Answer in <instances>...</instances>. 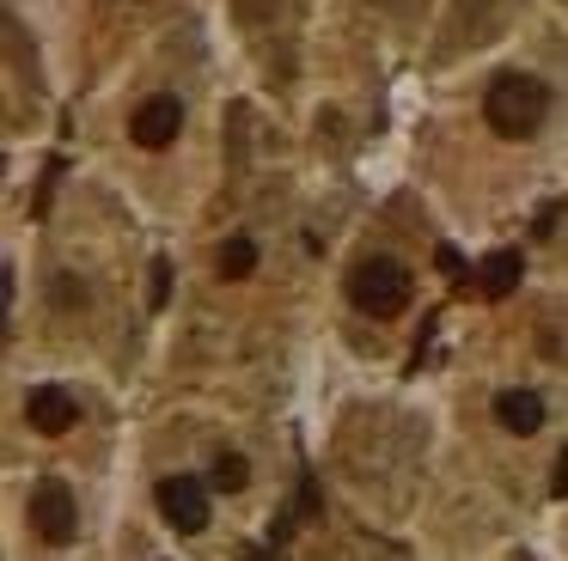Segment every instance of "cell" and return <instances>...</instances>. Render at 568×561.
Returning <instances> with one entry per match:
<instances>
[{"instance_id":"obj_1","label":"cell","mask_w":568,"mask_h":561,"mask_svg":"<svg viewBox=\"0 0 568 561\" xmlns=\"http://www.w3.org/2000/svg\"><path fill=\"white\" fill-rule=\"evenodd\" d=\"M544 110H550V92L538 80H526V73H501L489 85V98H483V116H489L495 134H531L544 122Z\"/></svg>"},{"instance_id":"obj_2","label":"cell","mask_w":568,"mask_h":561,"mask_svg":"<svg viewBox=\"0 0 568 561\" xmlns=\"http://www.w3.org/2000/svg\"><path fill=\"white\" fill-rule=\"evenodd\" d=\"M409 293H416V280H409V268L392 263V256H367V263H355V275H348V299L367 317H397L409 305Z\"/></svg>"},{"instance_id":"obj_3","label":"cell","mask_w":568,"mask_h":561,"mask_svg":"<svg viewBox=\"0 0 568 561\" xmlns=\"http://www.w3.org/2000/svg\"><path fill=\"white\" fill-rule=\"evenodd\" d=\"M31 531L43 537V543H74V524H80V512H74V494H68V482L62 476H43L38 488H31Z\"/></svg>"},{"instance_id":"obj_4","label":"cell","mask_w":568,"mask_h":561,"mask_svg":"<svg viewBox=\"0 0 568 561\" xmlns=\"http://www.w3.org/2000/svg\"><path fill=\"white\" fill-rule=\"evenodd\" d=\"M160 512H165V524L184 531V537L209 531V488H202L196 476H165L160 482Z\"/></svg>"},{"instance_id":"obj_5","label":"cell","mask_w":568,"mask_h":561,"mask_svg":"<svg viewBox=\"0 0 568 561\" xmlns=\"http://www.w3.org/2000/svg\"><path fill=\"white\" fill-rule=\"evenodd\" d=\"M178 129H184V104H178L172 92L141 98V110L129 116V134H135V146H148V153L172 146V141H178Z\"/></svg>"},{"instance_id":"obj_6","label":"cell","mask_w":568,"mask_h":561,"mask_svg":"<svg viewBox=\"0 0 568 561\" xmlns=\"http://www.w3.org/2000/svg\"><path fill=\"white\" fill-rule=\"evenodd\" d=\"M26 421L38 427V434H68V427L80 421V397L68 385H31V397H26Z\"/></svg>"},{"instance_id":"obj_7","label":"cell","mask_w":568,"mask_h":561,"mask_svg":"<svg viewBox=\"0 0 568 561\" xmlns=\"http://www.w3.org/2000/svg\"><path fill=\"white\" fill-rule=\"evenodd\" d=\"M495 421L507 427V434H538L544 427V397L538 390H501V397H495Z\"/></svg>"},{"instance_id":"obj_8","label":"cell","mask_w":568,"mask_h":561,"mask_svg":"<svg viewBox=\"0 0 568 561\" xmlns=\"http://www.w3.org/2000/svg\"><path fill=\"white\" fill-rule=\"evenodd\" d=\"M519 251H495V256H483V268L470 280H477V293L483 299H507V293H514V280H519Z\"/></svg>"},{"instance_id":"obj_9","label":"cell","mask_w":568,"mask_h":561,"mask_svg":"<svg viewBox=\"0 0 568 561\" xmlns=\"http://www.w3.org/2000/svg\"><path fill=\"white\" fill-rule=\"evenodd\" d=\"M214 268H221V280H245L251 268H257V244H251V238H226L221 256H214Z\"/></svg>"},{"instance_id":"obj_10","label":"cell","mask_w":568,"mask_h":561,"mask_svg":"<svg viewBox=\"0 0 568 561\" xmlns=\"http://www.w3.org/2000/svg\"><path fill=\"white\" fill-rule=\"evenodd\" d=\"M245 482H251V463L239 458V451H221V458H214V488H226V494H239Z\"/></svg>"},{"instance_id":"obj_11","label":"cell","mask_w":568,"mask_h":561,"mask_svg":"<svg viewBox=\"0 0 568 561\" xmlns=\"http://www.w3.org/2000/svg\"><path fill=\"white\" fill-rule=\"evenodd\" d=\"M165 280H172V263H165V256H160V263H153V312H160V305H165Z\"/></svg>"},{"instance_id":"obj_12","label":"cell","mask_w":568,"mask_h":561,"mask_svg":"<svg viewBox=\"0 0 568 561\" xmlns=\"http://www.w3.org/2000/svg\"><path fill=\"white\" fill-rule=\"evenodd\" d=\"M434 263H440L446 275H465V268H458V251H453V244H440V251H434Z\"/></svg>"},{"instance_id":"obj_13","label":"cell","mask_w":568,"mask_h":561,"mask_svg":"<svg viewBox=\"0 0 568 561\" xmlns=\"http://www.w3.org/2000/svg\"><path fill=\"white\" fill-rule=\"evenodd\" d=\"M550 488H556V494H568V451L556 458V482H550Z\"/></svg>"}]
</instances>
